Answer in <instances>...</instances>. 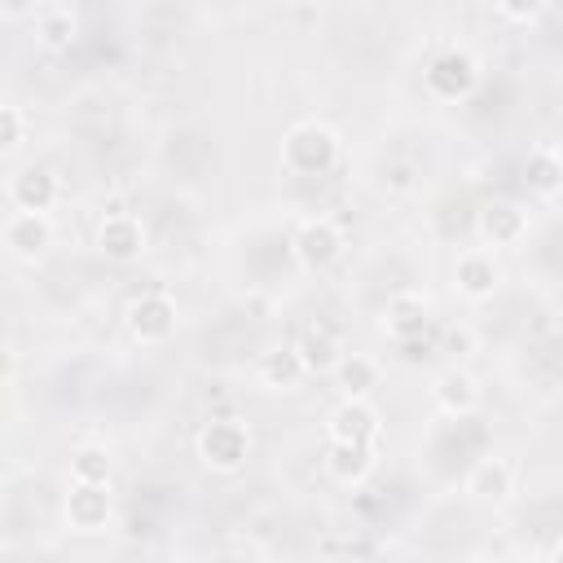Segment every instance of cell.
<instances>
[{"label": "cell", "mask_w": 563, "mask_h": 563, "mask_svg": "<svg viewBox=\"0 0 563 563\" xmlns=\"http://www.w3.org/2000/svg\"><path fill=\"white\" fill-rule=\"evenodd\" d=\"M330 378H334L339 396H369L378 387V378H383V365L369 352H343L339 365L330 369Z\"/></svg>", "instance_id": "obj_19"}, {"label": "cell", "mask_w": 563, "mask_h": 563, "mask_svg": "<svg viewBox=\"0 0 563 563\" xmlns=\"http://www.w3.org/2000/svg\"><path fill=\"white\" fill-rule=\"evenodd\" d=\"M343 246H347V238H343V224L334 216H303L299 229H295V238H290V251H295V260L308 273L334 268L339 255H343Z\"/></svg>", "instance_id": "obj_4"}, {"label": "cell", "mask_w": 563, "mask_h": 563, "mask_svg": "<svg viewBox=\"0 0 563 563\" xmlns=\"http://www.w3.org/2000/svg\"><path fill=\"white\" fill-rule=\"evenodd\" d=\"M497 286H501V264H497V251L493 246L479 242V246L457 251V260H453V290L462 299L484 303V299L497 295Z\"/></svg>", "instance_id": "obj_7"}, {"label": "cell", "mask_w": 563, "mask_h": 563, "mask_svg": "<svg viewBox=\"0 0 563 563\" xmlns=\"http://www.w3.org/2000/svg\"><path fill=\"white\" fill-rule=\"evenodd\" d=\"M339 154H343L339 132L330 123H321V119H303L282 136V167L290 176H303V180L330 176L339 167Z\"/></svg>", "instance_id": "obj_1"}, {"label": "cell", "mask_w": 563, "mask_h": 563, "mask_svg": "<svg viewBox=\"0 0 563 563\" xmlns=\"http://www.w3.org/2000/svg\"><path fill=\"white\" fill-rule=\"evenodd\" d=\"M475 233H479V242L484 246H519L523 238H528V211L519 207V202H510V198H497V202H488L479 216H475Z\"/></svg>", "instance_id": "obj_14"}, {"label": "cell", "mask_w": 563, "mask_h": 563, "mask_svg": "<svg viewBox=\"0 0 563 563\" xmlns=\"http://www.w3.org/2000/svg\"><path fill=\"white\" fill-rule=\"evenodd\" d=\"M515 484H519V471H515V462L501 457V453H484V457H475L471 471H466V479H462L466 497L479 501V506H501V501H510Z\"/></svg>", "instance_id": "obj_8"}, {"label": "cell", "mask_w": 563, "mask_h": 563, "mask_svg": "<svg viewBox=\"0 0 563 563\" xmlns=\"http://www.w3.org/2000/svg\"><path fill=\"white\" fill-rule=\"evenodd\" d=\"M62 510H66V523H70L75 532H106L110 519H114L110 484H84V479H70V493H66Z\"/></svg>", "instance_id": "obj_10"}, {"label": "cell", "mask_w": 563, "mask_h": 563, "mask_svg": "<svg viewBox=\"0 0 563 563\" xmlns=\"http://www.w3.org/2000/svg\"><path fill=\"white\" fill-rule=\"evenodd\" d=\"M26 9H31V0H4V13H9V18H22Z\"/></svg>", "instance_id": "obj_25"}, {"label": "cell", "mask_w": 563, "mask_h": 563, "mask_svg": "<svg viewBox=\"0 0 563 563\" xmlns=\"http://www.w3.org/2000/svg\"><path fill=\"white\" fill-rule=\"evenodd\" d=\"M176 321H180V308L167 290H141L128 308H123V325L128 334L141 343V347H158L176 334Z\"/></svg>", "instance_id": "obj_3"}, {"label": "cell", "mask_w": 563, "mask_h": 563, "mask_svg": "<svg viewBox=\"0 0 563 563\" xmlns=\"http://www.w3.org/2000/svg\"><path fill=\"white\" fill-rule=\"evenodd\" d=\"M325 435L330 440H383V413L369 396H339V405L325 418Z\"/></svg>", "instance_id": "obj_9"}, {"label": "cell", "mask_w": 563, "mask_h": 563, "mask_svg": "<svg viewBox=\"0 0 563 563\" xmlns=\"http://www.w3.org/2000/svg\"><path fill=\"white\" fill-rule=\"evenodd\" d=\"M35 35H40V44H44V48H53V53L70 48V40H75V13H70L66 4L44 9V13H40V22H35Z\"/></svg>", "instance_id": "obj_21"}, {"label": "cell", "mask_w": 563, "mask_h": 563, "mask_svg": "<svg viewBox=\"0 0 563 563\" xmlns=\"http://www.w3.org/2000/svg\"><path fill=\"white\" fill-rule=\"evenodd\" d=\"M378 466V444L369 440H330L325 449V471L343 488H361Z\"/></svg>", "instance_id": "obj_13"}, {"label": "cell", "mask_w": 563, "mask_h": 563, "mask_svg": "<svg viewBox=\"0 0 563 563\" xmlns=\"http://www.w3.org/2000/svg\"><path fill=\"white\" fill-rule=\"evenodd\" d=\"M97 251L114 264H132L145 251V224L132 211H110L97 220Z\"/></svg>", "instance_id": "obj_11"}, {"label": "cell", "mask_w": 563, "mask_h": 563, "mask_svg": "<svg viewBox=\"0 0 563 563\" xmlns=\"http://www.w3.org/2000/svg\"><path fill=\"white\" fill-rule=\"evenodd\" d=\"M523 189L532 198L563 194V150L559 145H532L523 154Z\"/></svg>", "instance_id": "obj_18"}, {"label": "cell", "mask_w": 563, "mask_h": 563, "mask_svg": "<svg viewBox=\"0 0 563 563\" xmlns=\"http://www.w3.org/2000/svg\"><path fill=\"white\" fill-rule=\"evenodd\" d=\"M198 462L216 475H233L246 466L251 457V427L242 418H211L202 431H198Z\"/></svg>", "instance_id": "obj_2"}, {"label": "cell", "mask_w": 563, "mask_h": 563, "mask_svg": "<svg viewBox=\"0 0 563 563\" xmlns=\"http://www.w3.org/2000/svg\"><path fill=\"white\" fill-rule=\"evenodd\" d=\"M295 343H299V352H303L312 374H330L339 365V356H343V343H339V334L330 325H308Z\"/></svg>", "instance_id": "obj_20"}, {"label": "cell", "mask_w": 563, "mask_h": 563, "mask_svg": "<svg viewBox=\"0 0 563 563\" xmlns=\"http://www.w3.org/2000/svg\"><path fill=\"white\" fill-rule=\"evenodd\" d=\"M114 475V462L101 444H79L70 453V479H84V484H110Z\"/></svg>", "instance_id": "obj_22"}, {"label": "cell", "mask_w": 563, "mask_h": 563, "mask_svg": "<svg viewBox=\"0 0 563 563\" xmlns=\"http://www.w3.org/2000/svg\"><path fill=\"white\" fill-rule=\"evenodd\" d=\"M427 325H431V303H427L422 290H396V295L387 299V308H383V330H387L391 343H413V339L427 334Z\"/></svg>", "instance_id": "obj_12"}, {"label": "cell", "mask_w": 563, "mask_h": 563, "mask_svg": "<svg viewBox=\"0 0 563 563\" xmlns=\"http://www.w3.org/2000/svg\"><path fill=\"white\" fill-rule=\"evenodd\" d=\"M4 198H9V207H22V211H53L57 198H62V185H57V176L48 167H35L31 163V167H22V172L9 176Z\"/></svg>", "instance_id": "obj_16"}, {"label": "cell", "mask_w": 563, "mask_h": 563, "mask_svg": "<svg viewBox=\"0 0 563 563\" xmlns=\"http://www.w3.org/2000/svg\"><path fill=\"white\" fill-rule=\"evenodd\" d=\"M427 88L440 101H466L479 88V62L466 48H440L427 62Z\"/></svg>", "instance_id": "obj_6"}, {"label": "cell", "mask_w": 563, "mask_h": 563, "mask_svg": "<svg viewBox=\"0 0 563 563\" xmlns=\"http://www.w3.org/2000/svg\"><path fill=\"white\" fill-rule=\"evenodd\" d=\"M53 238H57V229H53V216L48 211H22V207H13L4 216V229H0V242H4V251L18 264L44 260L48 246H53Z\"/></svg>", "instance_id": "obj_5"}, {"label": "cell", "mask_w": 563, "mask_h": 563, "mask_svg": "<svg viewBox=\"0 0 563 563\" xmlns=\"http://www.w3.org/2000/svg\"><path fill=\"white\" fill-rule=\"evenodd\" d=\"M22 141H26V114L18 101H9L0 106V154H18Z\"/></svg>", "instance_id": "obj_23"}, {"label": "cell", "mask_w": 563, "mask_h": 563, "mask_svg": "<svg viewBox=\"0 0 563 563\" xmlns=\"http://www.w3.org/2000/svg\"><path fill=\"white\" fill-rule=\"evenodd\" d=\"M308 374H312V369H308L299 343H277V347H268V352L260 356V383H264L268 391H295Z\"/></svg>", "instance_id": "obj_17"}, {"label": "cell", "mask_w": 563, "mask_h": 563, "mask_svg": "<svg viewBox=\"0 0 563 563\" xmlns=\"http://www.w3.org/2000/svg\"><path fill=\"white\" fill-rule=\"evenodd\" d=\"M550 559H563V537H559V541L550 545Z\"/></svg>", "instance_id": "obj_26"}, {"label": "cell", "mask_w": 563, "mask_h": 563, "mask_svg": "<svg viewBox=\"0 0 563 563\" xmlns=\"http://www.w3.org/2000/svg\"><path fill=\"white\" fill-rule=\"evenodd\" d=\"M431 400H435V409L449 413V418H471V413L479 409L484 391H479V378H475L471 369L449 365V369L435 374V383H431Z\"/></svg>", "instance_id": "obj_15"}, {"label": "cell", "mask_w": 563, "mask_h": 563, "mask_svg": "<svg viewBox=\"0 0 563 563\" xmlns=\"http://www.w3.org/2000/svg\"><path fill=\"white\" fill-rule=\"evenodd\" d=\"M493 4H497V13L510 18V22H537L550 0H493Z\"/></svg>", "instance_id": "obj_24"}]
</instances>
